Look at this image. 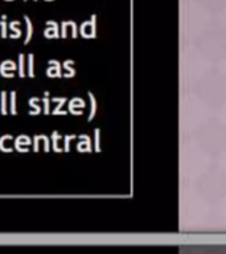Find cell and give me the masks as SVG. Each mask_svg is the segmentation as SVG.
<instances>
[{"instance_id":"cell-1","label":"cell","mask_w":226,"mask_h":254,"mask_svg":"<svg viewBox=\"0 0 226 254\" xmlns=\"http://www.w3.org/2000/svg\"><path fill=\"white\" fill-rule=\"evenodd\" d=\"M81 36L83 39H95L97 29H95V16L91 17L90 21H85L81 25Z\"/></svg>"},{"instance_id":"cell-2","label":"cell","mask_w":226,"mask_h":254,"mask_svg":"<svg viewBox=\"0 0 226 254\" xmlns=\"http://www.w3.org/2000/svg\"><path fill=\"white\" fill-rule=\"evenodd\" d=\"M85 106H86L85 101L82 98L75 97V98L70 99V102H69V113H71L73 115H82Z\"/></svg>"},{"instance_id":"cell-3","label":"cell","mask_w":226,"mask_h":254,"mask_svg":"<svg viewBox=\"0 0 226 254\" xmlns=\"http://www.w3.org/2000/svg\"><path fill=\"white\" fill-rule=\"evenodd\" d=\"M48 64L51 65L47 70L48 77H51V78H56V77L61 78L62 77V70H61V64H59V61H57V60H49Z\"/></svg>"},{"instance_id":"cell-4","label":"cell","mask_w":226,"mask_h":254,"mask_svg":"<svg viewBox=\"0 0 226 254\" xmlns=\"http://www.w3.org/2000/svg\"><path fill=\"white\" fill-rule=\"evenodd\" d=\"M16 70V64L11 60H7V61H4L1 65H0V74L4 78H12L13 77V71Z\"/></svg>"},{"instance_id":"cell-5","label":"cell","mask_w":226,"mask_h":254,"mask_svg":"<svg viewBox=\"0 0 226 254\" xmlns=\"http://www.w3.org/2000/svg\"><path fill=\"white\" fill-rule=\"evenodd\" d=\"M77 138H79V142L77 143V151L78 152H91L93 151L90 136H87L86 134H81Z\"/></svg>"},{"instance_id":"cell-6","label":"cell","mask_w":226,"mask_h":254,"mask_svg":"<svg viewBox=\"0 0 226 254\" xmlns=\"http://www.w3.org/2000/svg\"><path fill=\"white\" fill-rule=\"evenodd\" d=\"M31 144L32 140L29 136H27V135H20L15 140V150L19 151V152H27V151H29V148H27V147H29Z\"/></svg>"},{"instance_id":"cell-7","label":"cell","mask_w":226,"mask_h":254,"mask_svg":"<svg viewBox=\"0 0 226 254\" xmlns=\"http://www.w3.org/2000/svg\"><path fill=\"white\" fill-rule=\"evenodd\" d=\"M40 142H44V151L45 152L51 151V143H49V139H48L47 135H36L33 138V151L35 152L40 151Z\"/></svg>"},{"instance_id":"cell-8","label":"cell","mask_w":226,"mask_h":254,"mask_svg":"<svg viewBox=\"0 0 226 254\" xmlns=\"http://www.w3.org/2000/svg\"><path fill=\"white\" fill-rule=\"evenodd\" d=\"M48 25L49 28H47L44 31V36L47 39H58L59 37V31H58V25L55 21H48Z\"/></svg>"},{"instance_id":"cell-9","label":"cell","mask_w":226,"mask_h":254,"mask_svg":"<svg viewBox=\"0 0 226 254\" xmlns=\"http://www.w3.org/2000/svg\"><path fill=\"white\" fill-rule=\"evenodd\" d=\"M52 101L57 103V106L55 107V110L52 111V114L53 115H66L67 114L66 110H62V106L65 105V103H66V101H67L65 97H61V98H57V97H56V98H53Z\"/></svg>"},{"instance_id":"cell-10","label":"cell","mask_w":226,"mask_h":254,"mask_svg":"<svg viewBox=\"0 0 226 254\" xmlns=\"http://www.w3.org/2000/svg\"><path fill=\"white\" fill-rule=\"evenodd\" d=\"M73 64L74 61L73 60H66L65 63H63V69H65V74H62V77H66V78H73L75 75V69L73 67Z\"/></svg>"},{"instance_id":"cell-11","label":"cell","mask_w":226,"mask_h":254,"mask_svg":"<svg viewBox=\"0 0 226 254\" xmlns=\"http://www.w3.org/2000/svg\"><path fill=\"white\" fill-rule=\"evenodd\" d=\"M89 98H90V114H89V117H87V121L89 122H91L93 119H94L95 114H97V99H95L94 94L91 93V91H89Z\"/></svg>"},{"instance_id":"cell-12","label":"cell","mask_w":226,"mask_h":254,"mask_svg":"<svg viewBox=\"0 0 226 254\" xmlns=\"http://www.w3.org/2000/svg\"><path fill=\"white\" fill-rule=\"evenodd\" d=\"M12 135H3L1 138H0V151H3V152H12L13 151V147L11 146H7L5 144V142H9V140H12Z\"/></svg>"},{"instance_id":"cell-13","label":"cell","mask_w":226,"mask_h":254,"mask_svg":"<svg viewBox=\"0 0 226 254\" xmlns=\"http://www.w3.org/2000/svg\"><path fill=\"white\" fill-rule=\"evenodd\" d=\"M59 140H61V135L57 131H53V134H52V150L55 152H61L62 151V148L59 147Z\"/></svg>"},{"instance_id":"cell-14","label":"cell","mask_w":226,"mask_h":254,"mask_svg":"<svg viewBox=\"0 0 226 254\" xmlns=\"http://www.w3.org/2000/svg\"><path fill=\"white\" fill-rule=\"evenodd\" d=\"M7 91H1L0 93V113L3 115L8 114V103H7Z\"/></svg>"},{"instance_id":"cell-15","label":"cell","mask_w":226,"mask_h":254,"mask_svg":"<svg viewBox=\"0 0 226 254\" xmlns=\"http://www.w3.org/2000/svg\"><path fill=\"white\" fill-rule=\"evenodd\" d=\"M40 102L39 98H36V97H33V98L29 99V106L32 107V110L29 111V114L31 115H39L41 114V107L37 105V103Z\"/></svg>"},{"instance_id":"cell-16","label":"cell","mask_w":226,"mask_h":254,"mask_svg":"<svg viewBox=\"0 0 226 254\" xmlns=\"http://www.w3.org/2000/svg\"><path fill=\"white\" fill-rule=\"evenodd\" d=\"M25 21H27V36H25V40H24V45H28L32 39V35H33V27H32L31 20H29L28 16H25Z\"/></svg>"},{"instance_id":"cell-17","label":"cell","mask_w":226,"mask_h":254,"mask_svg":"<svg viewBox=\"0 0 226 254\" xmlns=\"http://www.w3.org/2000/svg\"><path fill=\"white\" fill-rule=\"evenodd\" d=\"M20 21H12L11 24H9V29H11L13 33L11 35L12 39H19L20 36H21V31H20Z\"/></svg>"},{"instance_id":"cell-18","label":"cell","mask_w":226,"mask_h":254,"mask_svg":"<svg viewBox=\"0 0 226 254\" xmlns=\"http://www.w3.org/2000/svg\"><path fill=\"white\" fill-rule=\"evenodd\" d=\"M9 98H11L9 105H8V107H9V113H11L12 115H16L17 114V110H16V91L15 90L9 93Z\"/></svg>"},{"instance_id":"cell-19","label":"cell","mask_w":226,"mask_h":254,"mask_svg":"<svg viewBox=\"0 0 226 254\" xmlns=\"http://www.w3.org/2000/svg\"><path fill=\"white\" fill-rule=\"evenodd\" d=\"M93 150L95 152H101V130L99 128L94 130V147H93Z\"/></svg>"},{"instance_id":"cell-20","label":"cell","mask_w":226,"mask_h":254,"mask_svg":"<svg viewBox=\"0 0 226 254\" xmlns=\"http://www.w3.org/2000/svg\"><path fill=\"white\" fill-rule=\"evenodd\" d=\"M33 67H35V56L29 55L28 56V75L33 78L35 77V70H33Z\"/></svg>"},{"instance_id":"cell-21","label":"cell","mask_w":226,"mask_h":254,"mask_svg":"<svg viewBox=\"0 0 226 254\" xmlns=\"http://www.w3.org/2000/svg\"><path fill=\"white\" fill-rule=\"evenodd\" d=\"M19 75L21 78L25 77V56L23 53L19 55Z\"/></svg>"},{"instance_id":"cell-22","label":"cell","mask_w":226,"mask_h":254,"mask_svg":"<svg viewBox=\"0 0 226 254\" xmlns=\"http://www.w3.org/2000/svg\"><path fill=\"white\" fill-rule=\"evenodd\" d=\"M77 138V135H66L65 138H63V147H62V151H65V152H69L70 151V142L73 140V139Z\"/></svg>"},{"instance_id":"cell-23","label":"cell","mask_w":226,"mask_h":254,"mask_svg":"<svg viewBox=\"0 0 226 254\" xmlns=\"http://www.w3.org/2000/svg\"><path fill=\"white\" fill-rule=\"evenodd\" d=\"M45 97H44L43 98V103H44V110H43V113L45 115H48V114H51V109H49V105H51V101H49V98H48V95H49V93H48V91H45Z\"/></svg>"},{"instance_id":"cell-24","label":"cell","mask_w":226,"mask_h":254,"mask_svg":"<svg viewBox=\"0 0 226 254\" xmlns=\"http://www.w3.org/2000/svg\"><path fill=\"white\" fill-rule=\"evenodd\" d=\"M5 20V16H3V21H0V25H1V32H0V36L3 37V39H5L8 36L7 33V23L4 21Z\"/></svg>"}]
</instances>
